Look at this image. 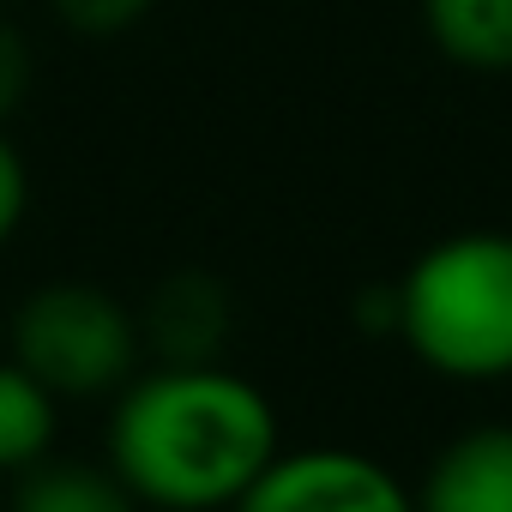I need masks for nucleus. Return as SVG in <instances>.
<instances>
[{
  "label": "nucleus",
  "mask_w": 512,
  "mask_h": 512,
  "mask_svg": "<svg viewBox=\"0 0 512 512\" xmlns=\"http://www.w3.org/2000/svg\"><path fill=\"white\" fill-rule=\"evenodd\" d=\"M272 458V398L217 362H163L127 380L109 416V470L157 512H229Z\"/></svg>",
  "instance_id": "f257e3e1"
},
{
  "label": "nucleus",
  "mask_w": 512,
  "mask_h": 512,
  "mask_svg": "<svg viewBox=\"0 0 512 512\" xmlns=\"http://www.w3.org/2000/svg\"><path fill=\"white\" fill-rule=\"evenodd\" d=\"M392 332L446 380L512 374V229H458L392 284Z\"/></svg>",
  "instance_id": "f03ea898"
},
{
  "label": "nucleus",
  "mask_w": 512,
  "mask_h": 512,
  "mask_svg": "<svg viewBox=\"0 0 512 512\" xmlns=\"http://www.w3.org/2000/svg\"><path fill=\"white\" fill-rule=\"evenodd\" d=\"M139 314L97 284H43L13 314V362L55 398H103L133 380Z\"/></svg>",
  "instance_id": "7ed1b4c3"
},
{
  "label": "nucleus",
  "mask_w": 512,
  "mask_h": 512,
  "mask_svg": "<svg viewBox=\"0 0 512 512\" xmlns=\"http://www.w3.org/2000/svg\"><path fill=\"white\" fill-rule=\"evenodd\" d=\"M229 512H416V494L368 452L302 446L278 452Z\"/></svg>",
  "instance_id": "20e7f679"
},
{
  "label": "nucleus",
  "mask_w": 512,
  "mask_h": 512,
  "mask_svg": "<svg viewBox=\"0 0 512 512\" xmlns=\"http://www.w3.org/2000/svg\"><path fill=\"white\" fill-rule=\"evenodd\" d=\"M410 494L416 512H512V422L452 434Z\"/></svg>",
  "instance_id": "39448f33"
},
{
  "label": "nucleus",
  "mask_w": 512,
  "mask_h": 512,
  "mask_svg": "<svg viewBox=\"0 0 512 512\" xmlns=\"http://www.w3.org/2000/svg\"><path fill=\"white\" fill-rule=\"evenodd\" d=\"M229 320H235L229 290L211 272H175L139 314V344H151L163 362H217Z\"/></svg>",
  "instance_id": "423d86ee"
},
{
  "label": "nucleus",
  "mask_w": 512,
  "mask_h": 512,
  "mask_svg": "<svg viewBox=\"0 0 512 512\" xmlns=\"http://www.w3.org/2000/svg\"><path fill=\"white\" fill-rule=\"evenodd\" d=\"M422 31L464 73H512V0H422Z\"/></svg>",
  "instance_id": "0eeeda50"
},
{
  "label": "nucleus",
  "mask_w": 512,
  "mask_h": 512,
  "mask_svg": "<svg viewBox=\"0 0 512 512\" xmlns=\"http://www.w3.org/2000/svg\"><path fill=\"white\" fill-rule=\"evenodd\" d=\"M55 428H61V398L37 386L13 356H0V470L19 476L43 464L55 446Z\"/></svg>",
  "instance_id": "6e6552de"
},
{
  "label": "nucleus",
  "mask_w": 512,
  "mask_h": 512,
  "mask_svg": "<svg viewBox=\"0 0 512 512\" xmlns=\"http://www.w3.org/2000/svg\"><path fill=\"white\" fill-rule=\"evenodd\" d=\"M13 512H139V500L127 494V482L103 464H31L19 470L13 488Z\"/></svg>",
  "instance_id": "1a4fd4ad"
},
{
  "label": "nucleus",
  "mask_w": 512,
  "mask_h": 512,
  "mask_svg": "<svg viewBox=\"0 0 512 512\" xmlns=\"http://www.w3.org/2000/svg\"><path fill=\"white\" fill-rule=\"evenodd\" d=\"M151 7H157V0H49V13H55L67 31H79V37H121V31H133Z\"/></svg>",
  "instance_id": "9d476101"
},
{
  "label": "nucleus",
  "mask_w": 512,
  "mask_h": 512,
  "mask_svg": "<svg viewBox=\"0 0 512 512\" xmlns=\"http://www.w3.org/2000/svg\"><path fill=\"white\" fill-rule=\"evenodd\" d=\"M31 73H37V61H31V37L0 13V127H7L19 109H25V97H31Z\"/></svg>",
  "instance_id": "9b49d317"
},
{
  "label": "nucleus",
  "mask_w": 512,
  "mask_h": 512,
  "mask_svg": "<svg viewBox=\"0 0 512 512\" xmlns=\"http://www.w3.org/2000/svg\"><path fill=\"white\" fill-rule=\"evenodd\" d=\"M25 205H31V175H25V157L19 145L0 127V247L13 241V229L25 223Z\"/></svg>",
  "instance_id": "f8f14e48"
},
{
  "label": "nucleus",
  "mask_w": 512,
  "mask_h": 512,
  "mask_svg": "<svg viewBox=\"0 0 512 512\" xmlns=\"http://www.w3.org/2000/svg\"><path fill=\"white\" fill-rule=\"evenodd\" d=\"M0 13H7V0H0Z\"/></svg>",
  "instance_id": "ddd939ff"
}]
</instances>
